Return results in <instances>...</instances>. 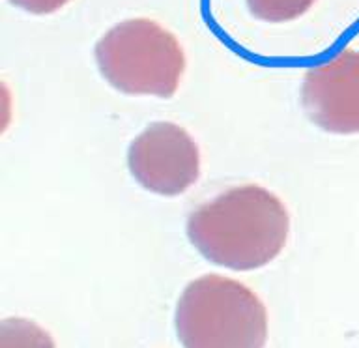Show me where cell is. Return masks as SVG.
<instances>
[{"mask_svg":"<svg viewBox=\"0 0 359 348\" xmlns=\"http://www.w3.org/2000/svg\"><path fill=\"white\" fill-rule=\"evenodd\" d=\"M187 238L210 262L251 272L285 249L290 215L285 202L257 184L236 185L202 202L187 218Z\"/></svg>","mask_w":359,"mask_h":348,"instance_id":"6da1fadb","label":"cell"},{"mask_svg":"<svg viewBox=\"0 0 359 348\" xmlns=\"http://www.w3.org/2000/svg\"><path fill=\"white\" fill-rule=\"evenodd\" d=\"M174 324L184 348H264L268 341L262 300L240 281L219 274L185 286Z\"/></svg>","mask_w":359,"mask_h":348,"instance_id":"7a4b0ae2","label":"cell"},{"mask_svg":"<svg viewBox=\"0 0 359 348\" xmlns=\"http://www.w3.org/2000/svg\"><path fill=\"white\" fill-rule=\"evenodd\" d=\"M94 56L107 83L128 95L168 100L178 92L185 72L178 38L146 17L114 25L95 44Z\"/></svg>","mask_w":359,"mask_h":348,"instance_id":"3957f363","label":"cell"},{"mask_svg":"<svg viewBox=\"0 0 359 348\" xmlns=\"http://www.w3.org/2000/svg\"><path fill=\"white\" fill-rule=\"evenodd\" d=\"M128 167L146 191L178 196L201 176V150L178 123L154 122L129 145Z\"/></svg>","mask_w":359,"mask_h":348,"instance_id":"277c9868","label":"cell"},{"mask_svg":"<svg viewBox=\"0 0 359 348\" xmlns=\"http://www.w3.org/2000/svg\"><path fill=\"white\" fill-rule=\"evenodd\" d=\"M302 107L327 133H359V51L342 49L305 73Z\"/></svg>","mask_w":359,"mask_h":348,"instance_id":"5b68a950","label":"cell"},{"mask_svg":"<svg viewBox=\"0 0 359 348\" xmlns=\"http://www.w3.org/2000/svg\"><path fill=\"white\" fill-rule=\"evenodd\" d=\"M0 348H56L49 331L28 319L11 316L0 322Z\"/></svg>","mask_w":359,"mask_h":348,"instance_id":"8992f818","label":"cell"},{"mask_svg":"<svg viewBox=\"0 0 359 348\" xmlns=\"http://www.w3.org/2000/svg\"><path fill=\"white\" fill-rule=\"evenodd\" d=\"M251 15L269 25L296 21L307 13L316 0H245Z\"/></svg>","mask_w":359,"mask_h":348,"instance_id":"52a82bcc","label":"cell"},{"mask_svg":"<svg viewBox=\"0 0 359 348\" xmlns=\"http://www.w3.org/2000/svg\"><path fill=\"white\" fill-rule=\"evenodd\" d=\"M11 4L21 8L27 13H34V15H49L55 11L62 10L64 6L69 4L72 0H10Z\"/></svg>","mask_w":359,"mask_h":348,"instance_id":"ba28073f","label":"cell"}]
</instances>
